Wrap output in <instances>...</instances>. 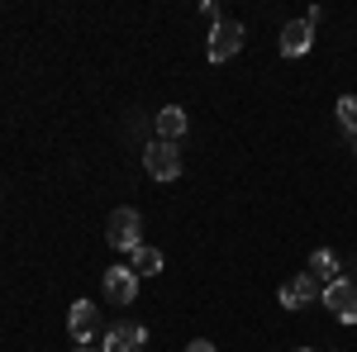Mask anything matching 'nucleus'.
I'll return each instance as SVG.
<instances>
[{"instance_id": "nucleus-4", "label": "nucleus", "mask_w": 357, "mask_h": 352, "mask_svg": "<svg viewBox=\"0 0 357 352\" xmlns=\"http://www.w3.org/2000/svg\"><path fill=\"white\" fill-rule=\"evenodd\" d=\"M319 300L329 305V309L338 314V319H343V324H357V286H353V281H343V276H338V281H329Z\"/></svg>"}, {"instance_id": "nucleus-2", "label": "nucleus", "mask_w": 357, "mask_h": 352, "mask_svg": "<svg viewBox=\"0 0 357 352\" xmlns=\"http://www.w3.org/2000/svg\"><path fill=\"white\" fill-rule=\"evenodd\" d=\"M243 24L238 20H220V24L210 29V38H205V57L220 67V62H229V57H238L243 53Z\"/></svg>"}, {"instance_id": "nucleus-8", "label": "nucleus", "mask_w": 357, "mask_h": 352, "mask_svg": "<svg viewBox=\"0 0 357 352\" xmlns=\"http://www.w3.org/2000/svg\"><path fill=\"white\" fill-rule=\"evenodd\" d=\"M67 328H72V338H77V343H91V338H96V328H100L96 305H91V300H77V305H72V314H67Z\"/></svg>"}, {"instance_id": "nucleus-14", "label": "nucleus", "mask_w": 357, "mask_h": 352, "mask_svg": "<svg viewBox=\"0 0 357 352\" xmlns=\"http://www.w3.org/2000/svg\"><path fill=\"white\" fill-rule=\"evenodd\" d=\"M186 352H215V343H210V338H195V343H191Z\"/></svg>"}, {"instance_id": "nucleus-11", "label": "nucleus", "mask_w": 357, "mask_h": 352, "mask_svg": "<svg viewBox=\"0 0 357 352\" xmlns=\"http://www.w3.org/2000/svg\"><path fill=\"white\" fill-rule=\"evenodd\" d=\"M129 267H134L138 281H143V276H158V271H162V252L153 243H138L134 252H129Z\"/></svg>"}, {"instance_id": "nucleus-9", "label": "nucleus", "mask_w": 357, "mask_h": 352, "mask_svg": "<svg viewBox=\"0 0 357 352\" xmlns=\"http://www.w3.org/2000/svg\"><path fill=\"white\" fill-rule=\"evenodd\" d=\"M148 343V328L143 324H114L110 333H105V348L100 352H138Z\"/></svg>"}, {"instance_id": "nucleus-17", "label": "nucleus", "mask_w": 357, "mask_h": 352, "mask_svg": "<svg viewBox=\"0 0 357 352\" xmlns=\"http://www.w3.org/2000/svg\"><path fill=\"white\" fill-rule=\"evenodd\" d=\"M296 352H310V348H296Z\"/></svg>"}, {"instance_id": "nucleus-7", "label": "nucleus", "mask_w": 357, "mask_h": 352, "mask_svg": "<svg viewBox=\"0 0 357 352\" xmlns=\"http://www.w3.org/2000/svg\"><path fill=\"white\" fill-rule=\"evenodd\" d=\"M105 300H110V305H134V300H138L134 267H110V271H105Z\"/></svg>"}, {"instance_id": "nucleus-5", "label": "nucleus", "mask_w": 357, "mask_h": 352, "mask_svg": "<svg viewBox=\"0 0 357 352\" xmlns=\"http://www.w3.org/2000/svg\"><path fill=\"white\" fill-rule=\"evenodd\" d=\"M324 296L319 291V281L310 276V271H301V276H291L281 291H276V300H281V309H301V305H314V300Z\"/></svg>"}, {"instance_id": "nucleus-1", "label": "nucleus", "mask_w": 357, "mask_h": 352, "mask_svg": "<svg viewBox=\"0 0 357 352\" xmlns=\"http://www.w3.org/2000/svg\"><path fill=\"white\" fill-rule=\"evenodd\" d=\"M105 238H110V247H119V252H134V247L143 243V215H138L134 205H119V210L105 219Z\"/></svg>"}, {"instance_id": "nucleus-15", "label": "nucleus", "mask_w": 357, "mask_h": 352, "mask_svg": "<svg viewBox=\"0 0 357 352\" xmlns=\"http://www.w3.org/2000/svg\"><path fill=\"white\" fill-rule=\"evenodd\" d=\"M77 352H100V348H77Z\"/></svg>"}, {"instance_id": "nucleus-16", "label": "nucleus", "mask_w": 357, "mask_h": 352, "mask_svg": "<svg viewBox=\"0 0 357 352\" xmlns=\"http://www.w3.org/2000/svg\"><path fill=\"white\" fill-rule=\"evenodd\" d=\"M353 158H357V138H353Z\"/></svg>"}, {"instance_id": "nucleus-12", "label": "nucleus", "mask_w": 357, "mask_h": 352, "mask_svg": "<svg viewBox=\"0 0 357 352\" xmlns=\"http://www.w3.org/2000/svg\"><path fill=\"white\" fill-rule=\"evenodd\" d=\"M310 276H314V281H324V286L338 281V257H333L329 247H314V252H310Z\"/></svg>"}, {"instance_id": "nucleus-10", "label": "nucleus", "mask_w": 357, "mask_h": 352, "mask_svg": "<svg viewBox=\"0 0 357 352\" xmlns=\"http://www.w3.org/2000/svg\"><path fill=\"white\" fill-rule=\"evenodd\" d=\"M153 129H158V138H162V143H176V138L186 134V109H181V105H167V109H158Z\"/></svg>"}, {"instance_id": "nucleus-3", "label": "nucleus", "mask_w": 357, "mask_h": 352, "mask_svg": "<svg viewBox=\"0 0 357 352\" xmlns=\"http://www.w3.org/2000/svg\"><path fill=\"white\" fill-rule=\"evenodd\" d=\"M143 167H148L153 181H176V176H181V153H176V143L153 138V143L143 148Z\"/></svg>"}, {"instance_id": "nucleus-13", "label": "nucleus", "mask_w": 357, "mask_h": 352, "mask_svg": "<svg viewBox=\"0 0 357 352\" xmlns=\"http://www.w3.org/2000/svg\"><path fill=\"white\" fill-rule=\"evenodd\" d=\"M338 124L357 138V95H343V100H338Z\"/></svg>"}, {"instance_id": "nucleus-6", "label": "nucleus", "mask_w": 357, "mask_h": 352, "mask_svg": "<svg viewBox=\"0 0 357 352\" xmlns=\"http://www.w3.org/2000/svg\"><path fill=\"white\" fill-rule=\"evenodd\" d=\"M276 43H281V57H305L310 43H314V24H310V20H286Z\"/></svg>"}]
</instances>
